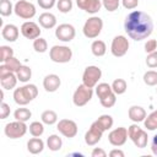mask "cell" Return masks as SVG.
Instances as JSON below:
<instances>
[{"label": "cell", "instance_id": "cell-1", "mask_svg": "<svg viewBox=\"0 0 157 157\" xmlns=\"http://www.w3.org/2000/svg\"><path fill=\"white\" fill-rule=\"evenodd\" d=\"M124 29L126 34L134 40H144L151 36L153 31V21L150 15L144 11L130 12L124 21Z\"/></svg>", "mask_w": 157, "mask_h": 157}, {"label": "cell", "instance_id": "cell-2", "mask_svg": "<svg viewBox=\"0 0 157 157\" xmlns=\"http://www.w3.org/2000/svg\"><path fill=\"white\" fill-rule=\"evenodd\" d=\"M38 96V88L33 83H26L22 87L15 88L13 101L18 105H26Z\"/></svg>", "mask_w": 157, "mask_h": 157}, {"label": "cell", "instance_id": "cell-3", "mask_svg": "<svg viewBox=\"0 0 157 157\" xmlns=\"http://www.w3.org/2000/svg\"><path fill=\"white\" fill-rule=\"evenodd\" d=\"M128 136L137 148H145L147 146L148 135L142 128L137 125V123H134L128 128Z\"/></svg>", "mask_w": 157, "mask_h": 157}, {"label": "cell", "instance_id": "cell-4", "mask_svg": "<svg viewBox=\"0 0 157 157\" xmlns=\"http://www.w3.org/2000/svg\"><path fill=\"white\" fill-rule=\"evenodd\" d=\"M103 29V20L98 16H91L83 25L82 32L86 38H97Z\"/></svg>", "mask_w": 157, "mask_h": 157}, {"label": "cell", "instance_id": "cell-5", "mask_svg": "<svg viewBox=\"0 0 157 157\" xmlns=\"http://www.w3.org/2000/svg\"><path fill=\"white\" fill-rule=\"evenodd\" d=\"M49 58L56 64H65L71 60L72 50L66 45H53L49 50Z\"/></svg>", "mask_w": 157, "mask_h": 157}, {"label": "cell", "instance_id": "cell-6", "mask_svg": "<svg viewBox=\"0 0 157 157\" xmlns=\"http://www.w3.org/2000/svg\"><path fill=\"white\" fill-rule=\"evenodd\" d=\"M92 96H93V88L81 83L77 86V88L72 94V102L76 107H83L92 99Z\"/></svg>", "mask_w": 157, "mask_h": 157}, {"label": "cell", "instance_id": "cell-7", "mask_svg": "<svg viewBox=\"0 0 157 157\" xmlns=\"http://www.w3.org/2000/svg\"><path fill=\"white\" fill-rule=\"evenodd\" d=\"M28 130V126L26 125L25 121H20V120H15L11 123H7L4 128V132L9 139L16 140L20 137H23L26 135Z\"/></svg>", "mask_w": 157, "mask_h": 157}, {"label": "cell", "instance_id": "cell-8", "mask_svg": "<svg viewBox=\"0 0 157 157\" xmlns=\"http://www.w3.org/2000/svg\"><path fill=\"white\" fill-rule=\"evenodd\" d=\"M13 12L20 18L31 20L36 16L37 10H36V6L32 2L26 1V0H18L13 6Z\"/></svg>", "mask_w": 157, "mask_h": 157}, {"label": "cell", "instance_id": "cell-9", "mask_svg": "<svg viewBox=\"0 0 157 157\" xmlns=\"http://www.w3.org/2000/svg\"><path fill=\"white\" fill-rule=\"evenodd\" d=\"M102 77V70L96 65H90L83 70L82 74V83L93 88L98 85V81Z\"/></svg>", "mask_w": 157, "mask_h": 157}, {"label": "cell", "instance_id": "cell-10", "mask_svg": "<svg viewBox=\"0 0 157 157\" xmlns=\"http://www.w3.org/2000/svg\"><path fill=\"white\" fill-rule=\"evenodd\" d=\"M129 50V40L125 36H115L112 40L110 44V53L115 58H121L124 56Z\"/></svg>", "mask_w": 157, "mask_h": 157}, {"label": "cell", "instance_id": "cell-11", "mask_svg": "<svg viewBox=\"0 0 157 157\" xmlns=\"http://www.w3.org/2000/svg\"><path fill=\"white\" fill-rule=\"evenodd\" d=\"M17 75L16 72L10 71L4 64L0 65V85L2 90H12L17 85Z\"/></svg>", "mask_w": 157, "mask_h": 157}, {"label": "cell", "instance_id": "cell-12", "mask_svg": "<svg viewBox=\"0 0 157 157\" xmlns=\"http://www.w3.org/2000/svg\"><path fill=\"white\" fill-rule=\"evenodd\" d=\"M75 36H76V29L70 23H61L55 29V37L64 43L71 42L75 38Z\"/></svg>", "mask_w": 157, "mask_h": 157}, {"label": "cell", "instance_id": "cell-13", "mask_svg": "<svg viewBox=\"0 0 157 157\" xmlns=\"http://www.w3.org/2000/svg\"><path fill=\"white\" fill-rule=\"evenodd\" d=\"M56 129L59 130V132L63 136H65L67 139L75 137L77 135V131H78L77 124L71 119H61V120H59V123L56 125Z\"/></svg>", "mask_w": 157, "mask_h": 157}, {"label": "cell", "instance_id": "cell-14", "mask_svg": "<svg viewBox=\"0 0 157 157\" xmlns=\"http://www.w3.org/2000/svg\"><path fill=\"white\" fill-rule=\"evenodd\" d=\"M128 129L124 126H119L113 129L109 134H108V141L110 145L115 146V147H120L123 146L126 140H128Z\"/></svg>", "mask_w": 157, "mask_h": 157}, {"label": "cell", "instance_id": "cell-15", "mask_svg": "<svg viewBox=\"0 0 157 157\" xmlns=\"http://www.w3.org/2000/svg\"><path fill=\"white\" fill-rule=\"evenodd\" d=\"M103 130L93 121L88 129V131L85 134V142L88 146H94L96 144H98L103 136Z\"/></svg>", "mask_w": 157, "mask_h": 157}, {"label": "cell", "instance_id": "cell-16", "mask_svg": "<svg viewBox=\"0 0 157 157\" xmlns=\"http://www.w3.org/2000/svg\"><path fill=\"white\" fill-rule=\"evenodd\" d=\"M40 28L39 26L33 21H26L21 26V34L27 39H36L40 37Z\"/></svg>", "mask_w": 157, "mask_h": 157}, {"label": "cell", "instance_id": "cell-17", "mask_svg": "<svg viewBox=\"0 0 157 157\" xmlns=\"http://www.w3.org/2000/svg\"><path fill=\"white\" fill-rule=\"evenodd\" d=\"M76 5L78 9L88 12L91 15L97 13L102 9V0H76Z\"/></svg>", "mask_w": 157, "mask_h": 157}, {"label": "cell", "instance_id": "cell-18", "mask_svg": "<svg viewBox=\"0 0 157 157\" xmlns=\"http://www.w3.org/2000/svg\"><path fill=\"white\" fill-rule=\"evenodd\" d=\"M61 85V80L55 74H49L43 78V87L47 92H55Z\"/></svg>", "mask_w": 157, "mask_h": 157}, {"label": "cell", "instance_id": "cell-19", "mask_svg": "<svg viewBox=\"0 0 157 157\" xmlns=\"http://www.w3.org/2000/svg\"><path fill=\"white\" fill-rule=\"evenodd\" d=\"M18 34H20V31H18L17 26H15L12 23H7L2 27L1 36L7 42H16L18 38Z\"/></svg>", "mask_w": 157, "mask_h": 157}, {"label": "cell", "instance_id": "cell-20", "mask_svg": "<svg viewBox=\"0 0 157 157\" xmlns=\"http://www.w3.org/2000/svg\"><path fill=\"white\" fill-rule=\"evenodd\" d=\"M128 115H129V119L134 123H141L145 120L147 113L145 110V108L140 107V105H131L128 110Z\"/></svg>", "mask_w": 157, "mask_h": 157}, {"label": "cell", "instance_id": "cell-21", "mask_svg": "<svg viewBox=\"0 0 157 157\" xmlns=\"http://www.w3.org/2000/svg\"><path fill=\"white\" fill-rule=\"evenodd\" d=\"M38 22L43 28L50 29V28H54L56 26V17L52 12H43L39 15Z\"/></svg>", "mask_w": 157, "mask_h": 157}, {"label": "cell", "instance_id": "cell-22", "mask_svg": "<svg viewBox=\"0 0 157 157\" xmlns=\"http://www.w3.org/2000/svg\"><path fill=\"white\" fill-rule=\"evenodd\" d=\"M44 150V141L40 137H32L27 141V151L32 155H38Z\"/></svg>", "mask_w": 157, "mask_h": 157}, {"label": "cell", "instance_id": "cell-23", "mask_svg": "<svg viewBox=\"0 0 157 157\" xmlns=\"http://www.w3.org/2000/svg\"><path fill=\"white\" fill-rule=\"evenodd\" d=\"M61 146H63V140H61V137L59 135L53 134V135L48 136V139H47V147L50 151L56 152V151H59L61 148Z\"/></svg>", "mask_w": 157, "mask_h": 157}, {"label": "cell", "instance_id": "cell-24", "mask_svg": "<svg viewBox=\"0 0 157 157\" xmlns=\"http://www.w3.org/2000/svg\"><path fill=\"white\" fill-rule=\"evenodd\" d=\"M91 52H92V54L94 56H98V58L103 56L105 54V52H107V45H105V43L103 40L96 39L91 44Z\"/></svg>", "mask_w": 157, "mask_h": 157}, {"label": "cell", "instance_id": "cell-25", "mask_svg": "<svg viewBox=\"0 0 157 157\" xmlns=\"http://www.w3.org/2000/svg\"><path fill=\"white\" fill-rule=\"evenodd\" d=\"M94 123H96L103 131H107V130L112 129V126H113V124H114V120H113L112 115H109V114H103V115H101Z\"/></svg>", "mask_w": 157, "mask_h": 157}, {"label": "cell", "instance_id": "cell-26", "mask_svg": "<svg viewBox=\"0 0 157 157\" xmlns=\"http://www.w3.org/2000/svg\"><path fill=\"white\" fill-rule=\"evenodd\" d=\"M16 75H17V78H18L20 82L27 83L31 80V77H32V70L27 65H21V67L18 69V71L16 72Z\"/></svg>", "mask_w": 157, "mask_h": 157}, {"label": "cell", "instance_id": "cell-27", "mask_svg": "<svg viewBox=\"0 0 157 157\" xmlns=\"http://www.w3.org/2000/svg\"><path fill=\"white\" fill-rule=\"evenodd\" d=\"M113 92V88H112V85L107 83V82H101L96 86V94L98 96L99 99L107 97L108 94H110Z\"/></svg>", "mask_w": 157, "mask_h": 157}, {"label": "cell", "instance_id": "cell-28", "mask_svg": "<svg viewBox=\"0 0 157 157\" xmlns=\"http://www.w3.org/2000/svg\"><path fill=\"white\" fill-rule=\"evenodd\" d=\"M144 125L150 131H153L157 129V110H153L152 113L146 115V118L144 120Z\"/></svg>", "mask_w": 157, "mask_h": 157}, {"label": "cell", "instance_id": "cell-29", "mask_svg": "<svg viewBox=\"0 0 157 157\" xmlns=\"http://www.w3.org/2000/svg\"><path fill=\"white\" fill-rule=\"evenodd\" d=\"M40 120L47 125H53V124H55L58 121V114L52 109L44 110L42 113V115H40Z\"/></svg>", "mask_w": 157, "mask_h": 157}, {"label": "cell", "instance_id": "cell-30", "mask_svg": "<svg viewBox=\"0 0 157 157\" xmlns=\"http://www.w3.org/2000/svg\"><path fill=\"white\" fill-rule=\"evenodd\" d=\"M44 123L43 121H32L28 126V130H29V134L34 137H40L44 132Z\"/></svg>", "mask_w": 157, "mask_h": 157}, {"label": "cell", "instance_id": "cell-31", "mask_svg": "<svg viewBox=\"0 0 157 157\" xmlns=\"http://www.w3.org/2000/svg\"><path fill=\"white\" fill-rule=\"evenodd\" d=\"M112 88H113V92L119 96L125 93V91L128 90V83L124 78H115L112 83Z\"/></svg>", "mask_w": 157, "mask_h": 157}, {"label": "cell", "instance_id": "cell-32", "mask_svg": "<svg viewBox=\"0 0 157 157\" xmlns=\"http://www.w3.org/2000/svg\"><path fill=\"white\" fill-rule=\"evenodd\" d=\"M32 117V112L28 109V108H17L15 112H13V118L15 120H20V121H27L29 120V118Z\"/></svg>", "mask_w": 157, "mask_h": 157}, {"label": "cell", "instance_id": "cell-33", "mask_svg": "<svg viewBox=\"0 0 157 157\" xmlns=\"http://www.w3.org/2000/svg\"><path fill=\"white\" fill-rule=\"evenodd\" d=\"M33 49L37 53H45L48 50V42L45 38L38 37L33 40Z\"/></svg>", "mask_w": 157, "mask_h": 157}, {"label": "cell", "instance_id": "cell-34", "mask_svg": "<svg viewBox=\"0 0 157 157\" xmlns=\"http://www.w3.org/2000/svg\"><path fill=\"white\" fill-rule=\"evenodd\" d=\"M142 80L147 86H157V71H155V70L146 71L144 74Z\"/></svg>", "mask_w": 157, "mask_h": 157}, {"label": "cell", "instance_id": "cell-35", "mask_svg": "<svg viewBox=\"0 0 157 157\" xmlns=\"http://www.w3.org/2000/svg\"><path fill=\"white\" fill-rule=\"evenodd\" d=\"M13 6L10 0H0V13L1 16H10L13 12Z\"/></svg>", "mask_w": 157, "mask_h": 157}, {"label": "cell", "instance_id": "cell-36", "mask_svg": "<svg viewBox=\"0 0 157 157\" xmlns=\"http://www.w3.org/2000/svg\"><path fill=\"white\" fill-rule=\"evenodd\" d=\"M1 64H4L10 71H12V72H17L18 71V69L21 67V63H20V60L17 59V58H15V56H11V58H9L5 63H1Z\"/></svg>", "mask_w": 157, "mask_h": 157}, {"label": "cell", "instance_id": "cell-37", "mask_svg": "<svg viewBox=\"0 0 157 157\" xmlns=\"http://www.w3.org/2000/svg\"><path fill=\"white\" fill-rule=\"evenodd\" d=\"M56 7L60 12L67 13L72 10V0H58L56 1Z\"/></svg>", "mask_w": 157, "mask_h": 157}, {"label": "cell", "instance_id": "cell-38", "mask_svg": "<svg viewBox=\"0 0 157 157\" xmlns=\"http://www.w3.org/2000/svg\"><path fill=\"white\" fill-rule=\"evenodd\" d=\"M11 56H13V49L9 45H1L0 47V61L5 63Z\"/></svg>", "mask_w": 157, "mask_h": 157}, {"label": "cell", "instance_id": "cell-39", "mask_svg": "<svg viewBox=\"0 0 157 157\" xmlns=\"http://www.w3.org/2000/svg\"><path fill=\"white\" fill-rule=\"evenodd\" d=\"M99 102H101V104H102L104 108H112V107L115 104V102H117V94H115L114 92H112V93L108 94L107 97L99 99Z\"/></svg>", "mask_w": 157, "mask_h": 157}, {"label": "cell", "instance_id": "cell-40", "mask_svg": "<svg viewBox=\"0 0 157 157\" xmlns=\"http://www.w3.org/2000/svg\"><path fill=\"white\" fill-rule=\"evenodd\" d=\"M120 1L121 0H102V5L107 11L113 12V11L118 10V7L120 5Z\"/></svg>", "mask_w": 157, "mask_h": 157}, {"label": "cell", "instance_id": "cell-41", "mask_svg": "<svg viewBox=\"0 0 157 157\" xmlns=\"http://www.w3.org/2000/svg\"><path fill=\"white\" fill-rule=\"evenodd\" d=\"M146 65L148 67H151V69L157 67V50L147 54V56H146Z\"/></svg>", "mask_w": 157, "mask_h": 157}, {"label": "cell", "instance_id": "cell-42", "mask_svg": "<svg viewBox=\"0 0 157 157\" xmlns=\"http://www.w3.org/2000/svg\"><path fill=\"white\" fill-rule=\"evenodd\" d=\"M56 1L58 0H37V4L39 5V7H42L44 10H50L54 7Z\"/></svg>", "mask_w": 157, "mask_h": 157}, {"label": "cell", "instance_id": "cell-43", "mask_svg": "<svg viewBox=\"0 0 157 157\" xmlns=\"http://www.w3.org/2000/svg\"><path fill=\"white\" fill-rule=\"evenodd\" d=\"M145 52L147 54L152 53V52H156L157 50V40L156 39H148L146 43H145Z\"/></svg>", "mask_w": 157, "mask_h": 157}, {"label": "cell", "instance_id": "cell-44", "mask_svg": "<svg viewBox=\"0 0 157 157\" xmlns=\"http://www.w3.org/2000/svg\"><path fill=\"white\" fill-rule=\"evenodd\" d=\"M10 115V105L4 101L0 104V119H6Z\"/></svg>", "mask_w": 157, "mask_h": 157}, {"label": "cell", "instance_id": "cell-45", "mask_svg": "<svg viewBox=\"0 0 157 157\" xmlns=\"http://www.w3.org/2000/svg\"><path fill=\"white\" fill-rule=\"evenodd\" d=\"M121 5L128 10H132V9L137 7L139 0H121Z\"/></svg>", "mask_w": 157, "mask_h": 157}, {"label": "cell", "instance_id": "cell-46", "mask_svg": "<svg viewBox=\"0 0 157 157\" xmlns=\"http://www.w3.org/2000/svg\"><path fill=\"white\" fill-rule=\"evenodd\" d=\"M91 156L92 157H105L107 156V152L103 150V148H99V147H94L91 152Z\"/></svg>", "mask_w": 157, "mask_h": 157}, {"label": "cell", "instance_id": "cell-47", "mask_svg": "<svg viewBox=\"0 0 157 157\" xmlns=\"http://www.w3.org/2000/svg\"><path fill=\"white\" fill-rule=\"evenodd\" d=\"M151 151H152L153 155L157 156V134H156V135L152 137V140H151Z\"/></svg>", "mask_w": 157, "mask_h": 157}, {"label": "cell", "instance_id": "cell-48", "mask_svg": "<svg viewBox=\"0 0 157 157\" xmlns=\"http://www.w3.org/2000/svg\"><path fill=\"white\" fill-rule=\"evenodd\" d=\"M109 156H110V157H124V156H125V153H124L121 150L114 148V150H112V151L109 152Z\"/></svg>", "mask_w": 157, "mask_h": 157}, {"label": "cell", "instance_id": "cell-49", "mask_svg": "<svg viewBox=\"0 0 157 157\" xmlns=\"http://www.w3.org/2000/svg\"><path fill=\"white\" fill-rule=\"evenodd\" d=\"M156 92H157V87H156Z\"/></svg>", "mask_w": 157, "mask_h": 157}]
</instances>
